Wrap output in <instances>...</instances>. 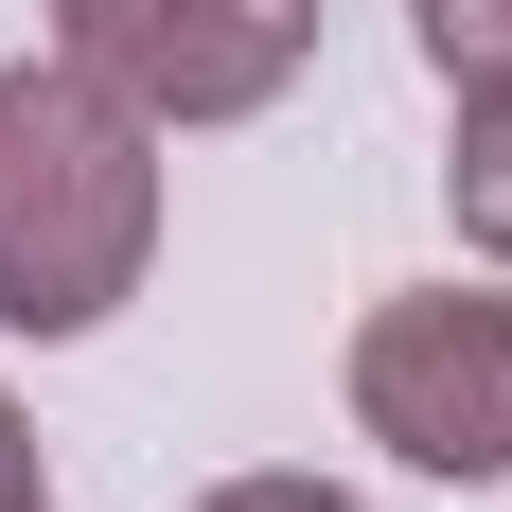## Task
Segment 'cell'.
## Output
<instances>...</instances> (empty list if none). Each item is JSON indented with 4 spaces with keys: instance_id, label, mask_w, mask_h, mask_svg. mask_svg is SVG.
<instances>
[{
    "instance_id": "1",
    "label": "cell",
    "mask_w": 512,
    "mask_h": 512,
    "mask_svg": "<svg viewBox=\"0 0 512 512\" xmlns=\"http://www.w3.org/2000/svg\"><path fill=\"white\" fill-rule=\"evenodd\" d=\"M159 265V124L71 53L0 71V336H106Z\"/></svg>"
},
{
    "instance_id": "2",
    "label": "cell",
    "mask_w": 512,
    "mask_h": 512,
    "mask_svg": "<svg viewBox=\"0 0 512 512\" xmlns=\"http://www.w3.org/2000/svg\"><path fill=\"white\" fill-rule=\"evenodd\" d=\"M354 424L407 477H512V283H407L354 318Z\"/></svg>"
},
{
    "instance_id": "3",
    "label": "cell",
    "mask_w": 512,
    "mask_h": 512,
    "mask_svg": "<svg viewBox=\"0 0 512 512\" xmlns=\"http://www.w3.org/2000/svg\"><path fill=\"white\" fill-rule=\"evenodd\" d=\"M53 53L177 142V124H248V106L301 89L318 0H53Z\"/></svg>"
},
{
    "instance_id": "4",
    "label": "cell",
    "mask_w": 512,
    "mask_h": 512,
    "mask_svg": "<svg viewBox=\"0 0 512 512\" xmlns=\"http://www.w3.org/2000/svg\"><path fill=\"white\" fill-rule=\"evenodd\" d=\"M442 195H460V230L512 265V89H460V159H442Z\"/></svg>"
},
{
    "instance_id": "5",
    "label": "cell",
    "mask_w": 512,
    "mask_h": 512,
    "mask_svg": "<svg viewBox=\"0 0 512 512\" xmlns=\"http://www.w3.org/2000/svg\"><path fill=\"white\" fill-rule=\"evenodd\" d=\"M407 36L442 89H512V0H407Z\"/></svg>"
},
{
    "instance_id": "6",
    "label": "cell",
    "mask_w": 512,
    "mask_h": 512,
    "mask_svg": "<svg viewBox=\"0 0 512 512\" xmlns=\"http://www.w3.org/2000/svg\"><path fill=\"white\" fill-rule=\"evenodd\" d=\"M195 512H354V495H336V477H212Z\"/></svg>"
},
{
    "instance_id": "7",
    "label": "cell",
    "mask_w": 512,
    "mask_h": 512,
    "mask_svg": "<svg viewBox=\"0 0 512 512\" xmlns=\"http://www.w3.org/2000/svg\"><path fill=\"white\" fill-rule=\"evenodd\" d=\"M0 512H53V495H36V424H18V389H0Z\"/></svg>"
}]
</instances>
